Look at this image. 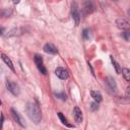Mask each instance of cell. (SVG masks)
<instances>
[{"label": "cell", "instance_id": "cell-1", "mask_svg": "<svg viewBox=\"0 0 130 130\" xmlns=\"http://www.w3.org/2000/svg\"><path fill=\"white\" fill-rule=\"evenodd\" d=\"M26 114L28 116V118L35 123V124H39L42 120V113L40 110V107L38 106V104L34 103V102H29L26 104Z\"/></svg>", "mask_w": 130, "mask_h": 130}, {"label": "cell", "instance_id": "cell-2", "mask_svg": "<svg viewBox=\"0 0 130 130\" xmlns=\"http://www.w3.org/2000/svg\"><path fill=\"white\" fill-rule=\"evenodd\" d=\"M105 84H106L107 90L111 94H116V92H117V83H116L115 79L112 76H108L105 79Z\"/></svg>", "mask_w": 130, "mask_h": 130}, {"label": "cell", "instance_id": "cell-3", "mask_svg": "<svg viewBox=\"0 0 130 130\" xmlns=\"http://www.w3.org/2000/svg\"><path fill=\"white\" fill-rule=\"evenodd\" d=\"M71 15H72V18L75 22V25H78L79 22H80V12H79V9H78V5L76 2H72L71 4Z\"/></svg>", "mask_w": 130, "mask_h": 130}, {"label": "cell", "instance_id": "cell-4", "mask_svg": "<svg viewBox=\"0 0 130 130\" xmlns=\"http://www.w3.org/2000/svg\"><path fill=\"white\" fill-rule=\"evenodd\" d=\"M34 61H35V63L37 65L39 71L44 75L47 74V69H46V67L44 66V63H43V57L41 55H39V54H36L35 57H34Z\"/></svg>", "mask_w": 130, "mask_h": 130}, {"label": "cell", "instance_id": "cell-5", "mask_svg": "<svg viewBox=\"0 0 130 130\" xmlns=\"http://www.w3.org/2000/svg\"><path fill=\"white\" fill-rule=\"evenodd\" d=\"M6 87H7V89H8L13 95H15V96L20 93V88H19L18 84L15 83V82H13V81H11V80H7V81H6Z\"/></svg>", "mask_w": 130, "mask_h": 130}, {"label": "cell", "instance_id": "cell-6", "mask_svg": "<svg viewBox=\"0 0 130 130\" xmlns=\"http://www.w3.org/2000/svg\"><path fill=\"white\" fill-rule=\"evenodd\" d=\"M10 113H11V116H12L13 120H14L20 127H25V124H24V122H23V119L20 117V115L18 114V112H17L15 109L11 108V109H10Z\"/></svg>", "mask_w": 130, "mask_h": 130}, {"label": "cell", "instance_id": "cell-7", "mask_svg": "<svg viewBox=\"0 0 130 130\" xmlns=\"http://www.w3.org/2000/svg\"><path fill=\"white\" fill-rule=\"evenodd\" d=\"M116 25L118 28H120L122 30H128L130 28V23L125 18H118L116 20Z\"/></svg>", "mask_w": 130, "mask_h": 130}, {"label": "cell", "instance_id": "cell-8", "mask_svg": "<svg viewBox=\"0 0 130 130\" xmlns=\"http://www.w3.org/2000/svg\"><path fill=\"white\" fill-rule=\"evenodd\" d=\"M94 9H95V6L93 5L92 2H90V1H84L83 2V8H82V10H83L84 14L91 13V12L94 11Z\"/></svg>", "mask_w": 130, "mask_h": 130}, {"label": "cell", "instance_id": "cell-9", "mask_svg": "<svg viewBox=\"0 0 130 130\" xmlns=\"http://www.w3.org/2000/svg\"><path fill=\"white\" fill-rule=\"evenodd\" d=\"M55 74L60 78V79H67L69 74H68V71L65 69V68H62V67H58L56 68L55 70Z\"/></svg>", "mask_w": 130, "mask_h": 130}, {"label": "cell", "instance_id": "cell-10", "mask_svg": "<svg viewBox=\"0 0 130 130\" xmlns=\"http://www.w3.org/2000/svg\"><path fill=\"white\" fill-rule=\"evenodd\" d=\"M43 49H44V51H45L46 53H48V54H53V55H55V54L58 53L57 48H56L52 43H47V44L44 46Z\"/></svg>", "mask_w": 130, "mask_h": 130}, {"label": "cell", "instance_id": "cell-11", "mask_svg": "<svg viewBox=\"0 0 130 130\" xmlns=\"http://www.w3.org/2000/svg\"><path fill=\"white\" fill-rule=\"evenodd\" d=\"M73 116H74V119L77 123H81L82 122V112L81 110L78 108V107H75L74 110H73Z\"/></svg>", "mask_w": 130, "mask_h": 130}, {"label": "cell", "instance_id": "cell-12", "mask_svg": "<svg viewBox=\"0 0 130 130\" xmlns=\"http://www.w3.org/2000/svg\"><path fill=\"white\" fill-rule=\"evenodd\" d=\"M1 58H2V60L4 61V63L12 70V71H15V69H14V66H13V63H12V61H11V59L8 57V56H6L5 54H1Z\"/></svg>", "mask_w": 130, "mask_h": 130}, {"label": "cell", "instance_id": "cell-13", "mask_svg": "<svg viewBox=\"0 0 130 130\" xmlns=\"http://www.w3.org/2000/svg\"><path fill=\"white\" fill-rule=\"evenodd\" d=\"M90 95H91V98L94 100V102H96L98 104L103 101V95H102V93H101L100 91H98V90H91V91H90Z\"/></svg>", "mask_w": 130, "mask_h": 130}, {"label": "cell", "instance_id": "cell-14", "mask_svg": "<svg viewBox=\"0 0 130 130\" xmlns=\"http://www.w3.org/2000/svg\"><path fill=\"white\" fill-rule=\"evenodd\" d=\"M58 117H59V119H60V121L62 122V124H64V125H66V126H68V127H73V125H71V124H69L68 123V120L65 118V116L61 113V112H59L58 114Z\"/></svg>", "mask_w": 130, "mask_h": 130}, {"label": "cell", "instance_id": "cell-15", "mask_svg": "<svg viewBox=\"0 0 130 130\" xmlns=\"http://www.w3.org/2000/svg\"><path fill=\"white\" fill-rule=\"evenodd\" d=\"M111 57V61H112V63H113V65H114V67H115V70H116V72L119 74V73H121V71H122V69H121V67H120V65L117 63V61L113 58V56H110Z\"/></svg>", "mask_w": 130, "mask_h": 130}, {"label": "cell", "instance_id": "cell-16", "mask_svg": "<svg viewBox=\"0 0 130 130\" xmlns=\"http://www.w3.org/2000/svg\"><path fill=\"white\" fill-rule=\"evenodd\" d=\"M121 72H122L124 78H125L127 81H130V69H128V68H123Z\"/></svg>", "mask_w": 130, "mask_h": 130}, {"label": "cell", "instance_id": "cell-17", "mask_svg": "<svg viewBox=\"0 0 130 130\" xmlns=\"http://www.w3.org/2000/svg\"><path fill=\"white\" fill-rule=\"evenodd\" d=\"M82 37H83L84 40H89V38H90V30L88 28H84L82 30Z\"/></svg>", "mask_w": 130, "mask_h": 130}, {"label": "cell", "instance_id": "cell-18", "mask_svg": "<svg viewBox=\"0 0 130 130\" xmlns=\"http://www.w3.org/2000/svg\"><path fill=\"white\" fill-rule=\"evenodd\" d=\"M125 103H130V87H127L125 91V98H124Z\"/></svg>", "mask_w": 130, "mask_h": 130}, {"label": "cell", "instance_id": "cell-19", "mask_svg": "<svg viewBox=\"0 0 130 130\" xmlns=\"http://www.w3.org/2000/svg\"><path fill=\"white\" fill-rule=\"evenodd\" d=\"M55 96L58 98V99H60V100H62V101H66V94L64 92H56L55 93Z\"/></svg>", "mask_w": 130, "mask_h": 130}, {"label": "cell", "instance_id": "cell-20", "mask_svg": "<svg viewBox=\"0 0 130 130\" xmlns=\"http://www.w3.org/2000/svg\"><path fill=\"white\" fill-rule=\"evenodd\" d=\"M90 109H91V111H96V110L99 109V105H98V103H96V102L91 103V104H90Z\"/></svg>", "mask_w": 130, "mask_h": 130}, {"label": "cell", "instance_id": "cell-21", "mask_svg": "<svg viewBox=\"0 0 130 130\" xmlns=\"http://www.w3.org/2000/svg\"><path fill=\"white\" fill-rule=\"evenodd\" d=\"M1 117H2V125H3V123H4V116H3V114L1 115Z\"/></svg>", "mask_w": 130, "mask_h": 130}, {"label": "cell", "instance_id": "cell-22", "mask_svg": "<svg viewBox=\"0 0 130 130\" xmlns=\"http://www.w3.org/2000/svg\"><path fill=\"white\" fill-rule=\"evenodd\" d=\"M3 31H4V27H1V35H3V34H4Z\"/></svg>", "mask_w": 130, "mask_h": 130}, {"label": "cell", "instance_id": "cell-23", "mask_svg": "<svg viewBox=\"0 0 130 130\" xmlns=\"http://www.w3.org/2000/svg\"><path fill=\"white\" fill-rule=\"evenodd\" d=\"M127 13H128V16H129V17H130V8H129V9H128V11H127Z\"/></svg>", "mask_w": 130, "mask_h": 130}]
</instances>
